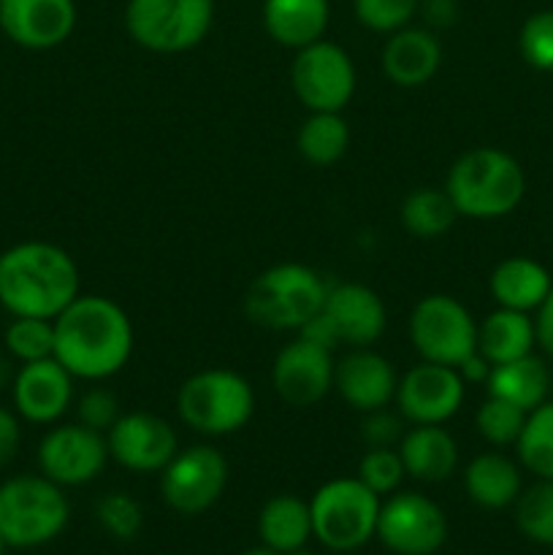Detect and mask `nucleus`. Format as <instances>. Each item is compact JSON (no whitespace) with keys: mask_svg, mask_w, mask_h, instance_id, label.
I'll return each mask as SVG.
<instances>
[{"mask_svg":"<svg viewBox=\"0 0 553 555\" xmlns=\"http://www.w3.org/2000/svg\"><path fill=\"white\" fill-rule=\"evenodd\" d=\"M356 477L369 488V491H374L383 499L399 491L401 482H404L407 477V469L396 448H369L366 453L361 455V461H358Z\"/></svg>","mask_w":553,"mask_h":555,"instance_id":"obj_35","label":"nucleus"},{"mask_svg":"<svg viewBox=\"0 0 553 555\" xmlns=\"http://www.w3.org/2000/svg\"><path fill=\"white\" fill-rule=\"evenodd\" d=\"M11 361H14V358H5V356H0V390L3 388H9V385H14V377H16V372H14V366H11Z\"/></svg>","mask_w":553,"mask_h":555,"instance_id":"obj_45","label":"nucleus"},{"mask_svg":"<svg viewBox=\"0 0 553 555\" xmlns=\"http://www.w3.org/2000/svg\"><path fill=\"white\" fill-rule=\"evenodd\" d=\"M323 318L334 328V336L345 347H374L388 325V309L372 287L361 282L329 285Z\"/></svg>","mask_w":553,"mask_h":555,"instance_id":"obj_18","label":"nucleus"},{"mask_svg":"<svg viewBox=\"0 0 553 555\" xmlns=\"http://www.w3.org/2000/svg\"><path fill=\"white\" fill-rule=\"evenodd\" d=\"M486 390L488 396H497V399L520 406L524 412H531L548 401L551 372H548L542 358L529 352V356L515 358V361L491 366V374L486 379Z\"/></svg>","mask_w":553,"mask_h":555,"instance_id":"obj_26","label":"nucleus"},{"mask_svg":"<svg viewBox=\"0 0 553 555\" xmlns=\"http://www.w3.org/2000/svg\"><path fill=\"white\" fill-rule=\"evenodd\" d=\"M215 0H128L125 30L157 54H179L195 49L211 30Z\"/></svg>","mask_w":553,"mask_h":555,"instance_id":"obj_8","label":"nucleus"},{"mask_svg":"<svg viewBox=\"0 0 553 555\" xmlns=\"http://www.w3.org/2000/svg\"><path fill=\"white\" fill-rule=\"evenodd\" d=\"M459 220L445 188H417L401 201L399 222L415 238H442Z\"/></svg>","mask_w":553,"mask_h":555,"instance_id":"obj_30","label":"nucleus"},{"mask_svg":"<svg viewBox=\"0 0 553 555\" xmlns=\"http://www.w3.org/2000/svg\"><path fill=\"white\" fill-rule=\"evenodd\" d=\"M244 555H280V553L269 551V547H255V551H247Z\"/></svg>","mask_w":553,"mask_h":555,"instance_id":"obj_46","label":"nucleus"},{"mask_svg":"<svg viewBox=\"0 0 553 555\" xmlns=\"http://www.w3.org/2000/svg\"><path fill=\"white\" fill-rule=\"evenodd\" d=\"M535 347V318H529L526 312L499 307L497 312L486 314L483 323L477 325V352L491 366L529 356Z\"/></svg>","mask_w":553,"mask_h":555,"instance_id":"obj_27","label":"nucleus"},{"mask_svg":"<svg viewBox=\"0 0 553 555\" xmlns=\"http://www.w3.org/2000/svg\"><path fill=\"white\" fill-rule=\"evenodd\" d=\"M228 486V461L211 444L179 450L160 472V496L173 513L201 515L220 502Z\"/></svg>","mask_w":553,"mask_h":555,"instance_id":"obj_12","label":"nucleus"},{"mask_svg":"<svg viewBox=\"0 0 553 555\" xmlns=\"http://www.w3.org/2000/svg\"><path fill=\"white\" fill-rule=\"evenodd\" d=\"M445 193L459 217L499 220L513 215L526 195V173L510 152L475 146L450 166Z\"/></svg>","mask_w":553,"mask_h":555,"instance_id":"obj_3","label":"nucleus"},{"mask_svg":"<svg viewBox=\"0 0 553 555\" xmlns=\"http://www.w3.org/2000/svg\"><path fill=\"white\" fill-rule=\"evenodd\" d=\"M329 282L304 263H276L258 274L244 296V314L266 331H298L323 312Z\"/></svg>","mask_w":553,"mask_h":555,"instance_id":"obj_4","label":"nucleus"},{"mask_svg":"<svg viewBox=\"0 0 553 555\" xmlns=\"http://www.w3.org/2000/svg\"><path fill=\"white\" fill-rule=\"evenodd\" d=\"M417 14L423 16L428 30H448V27L459 25L461 3L459 0H421L417 3Z\"/></svg>","mask_w":553,"mask_h":555,"instance_id":"obj_41","label":"nucleus"},{"mask_svg":"<svg viewBox=\"0 0 553 555\" xmlns=\"http://www.w3.org/2000/svg\"><path fill=\"white\" fill-rule=\"evenodd\" d=\"M0 27L16 47L54 49L70 38L76 27L74 0H3Z\"/></svg>","mask_w":553,"mask_h":555,"instance_id":"obj_19","label":"nucleus"},{"mask_svg":"<svg viewBox=\"0 0 553 555\" xmlns=\"http://www.w3.org/2000/svg\"><path fill=\"white\" fill-rule=\"evenodd\" d=\"M334 350L314 341H287L271 363V388L287 406L307 410L334 390Z\"/></svg>","mask_w":553,"mask_h":555,"instance_id":"obj_15","label":"nucleus"},{"mask_svg":"<svg viewBox=\"0 0 553 555\" xmlns=\"http://www.w3.org/2000/svg\"><path fill=\"white\" fill-rule=\"evenodd\" d=\"M258 537L263 547L280 555L307 547L309 537H312L309 502L291 496V493L271 496L258 515Z\"/></svg>","mask_w":553,"mask_h":555,"instance_id":"obj_28","label":"nucleus"},{"mask_svg":"<svg viewBox=\"0 0 553 555\" xmlns=\"http://www.w3.org/2000/svg\"><path fill=\"white\" fill-rule=\"evenodd\" d=\"M417 3L421 0H352V14L372 33L390 36L410 25L417 14Z\"/></svg>","mask_w":553,"mask_h":555,"instance_id":"obj_38","label":"nucleus"},{"mask_svg":"<svg viewBox=\"0 0 553 555\" xmlns=\"http://www.w3.org/2000/svg\"><path fill=\"white\" fill-rule=\"evenodd\" d=\"M466 383L459 369L442 363H417L396 385V410L412 426H445L464 404Z\"/></svg>","mask_w":553,"mask_h":555,"instance_id":"obj_13","label":"nucleus"},{"mask_svg":"<svg viewBox=\"0 0 553 555\" xmlns=\"http://www.w3.org/2000/svg\"><path fill=\"white\" fill-rule=\"evenodd\" d=\"M5 350L20 363L54 358V320L14 318L5 328Z\"/></svg>","mask_w":553,"mask_h":555,"instance_id":"obj_33","label":"nucleus"},{"mask_svg":"<svg viewBox=\"0 0 553 555\" xmlns=\"http://www.w3.org/2000/svg\"><path fill=\"white\" fill-rule=\"evenodd\" d=\"M515 450L520 466L537 480H553V401H545L526 415Z\"/></svg>","mask_w":553,"mask_h":555,"instance_id":"obj_31","label":"nucleus"},{"mask_svg":"<svg viewBox=\"0 0 553 555\" xmlns=\"http://www.w3.org/2000/svg\"><path fill=\"white\" fill-rule=\"evenodd\" d=\"M464 491L477 507L507 509L520 496V469L502 453H480L466 464Z\"/></svg>","mask_w":553,"mask_h":555,"instance_id":"obj_25","label":"nucleus"},{"mask_svg":"<svg viewBox=\"0 0 553 555\" xmlns=\"http://www.w3.org/2000/svg\"><path fill=\"white\" fill-rule=\"evenodd\" d=\"M133 325L128 312L106 296L79 293L54 318V358L87 383H103L128 366Z\"/></svg>","mask_w":553,"mask_h":555,"instance_id":"obj_1","label":"nucleus"},{"mask_svg":"<svg viewBox=\"0 0 553 555\" xmlns=\"http://www.w3.org/2000/svg\"><path fill=\"white\" fill-rule=\"evenodd\" d=\"M70 507L63 488L43 475H22L0 486V534L9 547H38L63 534Z\"/></svg>","mask_w":553,"mask_h":555,"instance_id":"obj_6","label":"nucleus"},{"mask_svg":"<svg viewBox=\"0 0 553 555\" xmlns=\"http://www.w3.org/2000/svg\"><path fill=\"white\" fill-rule=\"evenodd\" d=\"M5 551H9V542H5V537L0 534V555H5Z\"/></svg>","mask_w":553,"mask_h":555,"instance_id":"obj_47","label":"nucleus"},{"mask_svg":"<svg viewBox=\"0 0 553 555\" xmlns=\"http://www.w3.org/2000/svg\"><path fill=\"white\" fill-rule=\"evenodd\" d=\"M358 428H361L358 434L366 448H399L401 437H404V417L399 415V410L390 412L388 406H383V410L363 412Z\"/></svg>","mask_w":553,"mask_h":555,"instance_id":"obj_40","label":"nucleus"},{"mask_svg":"<svg viewBox=\"0 0 553 555\" xmlns=\"http://www.w3.org/2000/svg\"><path fill=\"white\" fill-rule=\"evenodd\" d=\"M106 434H98L81 423H63L47 431L38 444V469L60 488L87 486L106 469Z\"/></svg>","mask_w":553,"mask_h":555,"instance_id":"obj_14","label":"nucleus"},{"mask_svg":"<svg viewBox=\"0 0 553 555\" xmlns=\"http://www.w3.org/2000/svg\"><path fill=\"white\" fill-rule=\"evenodd\" d=\"M0 3H3V0H0Z\"/></svg>","mask_w":553,"mask_h":555,"instance_id":"obj_49","label":"nucleus"},{"mask_svg":"<svg viewBox=\"0 0 553 555\" xmlns=\"http://www.w3.org/2000/svg\"><path fill=\"white\" fill-rule=\"evenodd\" d=\"M108 459L136 475H160L179 453L177 431L155 412H125L106 434Z\"/></svg>","mask_w":553,"mask_h":555,"instance_id":"obj_16","label":"nucleus"},{"mask_svg":"<svg viewBox=\"0 0 553 555\" xmlns=\"http://www.w3.org/2000/svg\"><path fill=\"white\" fill-rule=\"evenodd\" d=\"M515 524L526 540L553 547V480L520 491L515 499Z\"/></svg>","mask_w":553,"mask_h":555,"instance_id":"obj_32","label":"nucleus"},{"mask_svg":"<svg viewBox=\"0 0 553 555\" xmlns=\"http://www.w3.org/2000/svg\"><path fill=\"white\" fill-rule=\"evenodd\" d=\"M383 499L358 477H336L309 499L312 537L334 553H352L377 534Z\"/></svg>","mask_w":553,"mask_h":555,"instance_id":"obj_7","label":"nucleus"},{"mask_svg":"<svg viewBox=\"0 0 553 555\" xmlns=\"http://www.w3.org/2000/svg\"><path fill=\"white\" fill-rule=\"evenodd\" d=\"M119 401L108 388H90L76 401V423L92 428L98 434H108V428L119 421Z\"/></svg>","mask_w":553,"mask_h":555,"instance_id":"obj_39","label":"nucleus"},{"mask_svg":"<svg viewBox=\"0 0 553 555\" xmlns=\"http://www.w3.org/2000/svg\"><path fill=\"white\" fill-rule=\"evenodd\" d=\"M526 415L529 412H524L520 406L497 399V396H488L480 404V410H477L475 426L488 444H493V448H510V444L518 442Z\"/></svg>","mask_w":553,"mask_h":555,"instance_id":"obj_34","label":"nucleus"},{"mask_svg":"<svg viewBox=\"0 0 553 555\" xmlns=\"http://www.w3.org/2000/svg\"><path fill=\"white\" fill-rule=\"evenodd\" d=\"M177 412L184 426L204 437H228L253 421L255 390L231 369H204L182 383Z\"/></svg>","mask_w":553,"mask_h":555,"instance_id":"obj_5","label":"nucleus"},{"mask_svg":"<svg viewBox=\"0 0 553 555\" xmlns=\"http://www.w3.org/2000/svg\"><path fill=\"white\" fill-rule=\"evenodd\" d=\"M79 293V266L57 244L22 242L0 255V304L14 318L54 320Z\"/></svg>","mask_w":553,"mask_h":555,"instance_id":"obj_2","label":"nucleus"},{"mask_svg":"<svg viewBox=\"0 0 553 555\" xmlns=\"http://www.w3.org/2000/svg\"><path fill=\"white\" fill-rule=\"evenodd\" d=\"M380 63H383V74L390 85L415 90L437 76L439 65H442V43H439L437 33L428 27L407 25L390 33L383 54H380Z\"/></svg>","mask_w":553,"mask_h":555,"instance_id":"obj_21","label":"nucleus"},{"mask_svg":"<svg viewBox=\"0 0 553 555\" xmlns=\"http://www.w3.org/2000/svg\"><path fill=\"white\" fill-rule=\"evenodd\" d=\"M407 477L421 482H442L459 466V444L445 426H412L399 442Z\"/></svg>","mask_w":553,"mask_h":555,"instance_id":"obj_22","label":"nucleus"},{"mask_svg":"<svg viewBox=\"0 0 553 555\" xmlns=\"http://www.w3.org/2000/svg\"><path fill=\"white\" fill-rule=\"evenodd\" d=\"M399 374L394 363L372 347H352L334 369V390L356 412L383 410L394 401Z\"/></svg>","mask_w":553,"mask_h":555,"instance_id":"obj_20","label":"nucleus"},{"mask_svg":"<svg viewBox=\"0 0 553 555\" xmlns=\"http://www.w3.org/2000/svg\"><path fill=\"white\" fill-rule=\"evenodd\" d=\"M535 336L537 347H540L545 356L553 358V287L545 296V301L535 309Z\"/></svg>","mask_w":553,"mask_h":555,"instance_id":"obj_43","label":"nucleus"},{"mask_svg":"<svg viewBox=\"0 0 553 555\" xmlns=\"http://www.w3.org/2000/svg\"><path fill=\"white\" fill-rule=\"evenodd\" d=\"M287 555H312L307 551V547H301V551H293V553H287Z\"/></svg>","mask_w":553,"mask_h":555,"instance_id":"obj_48","label":"nucleus"},{"mask_svg":"<svg viewBox=\"0 0 553 555\" xmlns=\"http://www.w3.org/2000/svg\"><path fill=\"white\" fill-rule=\"evenodd\" d=\"M459 374H461V379H464V383H483V385H486L488 374H491V363H488L486 358H483L480 352L475 350L470 358H466L464 363H461Z\"/></svg>","mask_w":553,"mask_h":555,"instance_id":"obj_44","label":"nucleus"},{"mask_svg":"<svg viewBox=\"0 0 553 555\" xmlns=\"http://www.w3.org/2000/svg\"><path fill=\"white\" fill-rule=\"evenodd\" d=\"M518 49L526 65L535 70H553V9L535 11L529 20L520 25Z\"/></svg>","mask_w":553,"mask_h":555,"instance_id":"obj_37","label":"nucleus"},{"mask_svg":"<svg viewBox=\"0 0 553 555\" xmlns=\"http://www.w3.org/2000/svg\"><path fill=\"white\" fill-rule=\"evenodd\" d=\"M488 287H491L497 307L529 314L545 301L553 287V276L537 260L515 255V258L497 263V269L491 271V280H488Z\"/></svg>","mask_w":553,"mask_h":555,"instance_id":"obj_24","label":"nucleus"},{"mask_svg":"<svg viewBox=\"0 0 553 555\" xmlns=\"http://www.w3.org/2000/svg\"><path fill=\"white\" fill-rule=\"evenodd\" d=\"M347 146H350V125L342 112H309L296 133V150L309 166H334L345 157Z\"/></svg>","mask_w":553,"mask_h":555,"instance_id":"obj_29","label":"nucleus"},{"mask_svg":"<svg viewBox=\"0 0 553 555\" xmlns=\"http://www.w3.org/2000/svg\"><path fill=\"white\" fill-rule=\"evenodd\" d=\"M20 421H16L14 412L0 406V466L14 459L16 450H20Z\"/></svg>","mask_w":553,"mask_h":555,"instance_id":"obj_42","label":"nucleus"},{"mask_svg":"<svg viewBox=\"0 0 553 555\" xmlns=\"http://www.w3.org/2000/svg\"><path fill=\"white\" fill-rule=\"evenodd\" d=\"M95 518L106 534L114 540H133L139 537L141 526H144V509L133 496L123 491H112L95 504Z\"/></svg>","mask_w":553,"mask_h":555,"instance_id":"obj_36","label":"nucleus"},{"mask_svg":"<svg viewBox=\"0 0 553 555\" xmlns=\"http://www.w3.org/2000/svg\"><path fill=\"white\" fill-rule=\"evenodd\" d=\"M329 0H263V27L280 47L304 49L320 41L329 27Z\"/></svg>","mask_w":553,"mask_h":555,"instance_id":"obj_23","label":"nucleus"},{"mask_svg":"<svg viewBox=\"0 0 553 555\" xmlns=\"http://www.w3.org/2000/svg\"><path fill=\"white\" fill-rule=\"evenodd\" d=\"M410 341L421 361L459 369L477 350V323L459 298L432 293L412 307Z\"/></svg>","mask_w":553,"mask_h":555,"instance_id":"obj_9","label":"nucleus"},{"mask_svg":"<svg viewBox=\"0 0 553 555\" xmlns=\"http://www.w3.org/2000/svg\"><path fill=\"white\" fill-rule=\"evenodd\" d=\"M74 379L57 358L22 363L11 385L16 415L38 426L57 423L74 404Z\"/></svg>","mask_w":553,"mask_h":555,"instance_id":"obj_17","label":"nucleus"},{"mask_svg":"<svg viewBox=\"0 0 553 555\" xmlns=\"http://www.w3.org/2000/svg\"><path fill=\"white\" fill-rule=\"evenodd\" d=\"M374 537L396 555H434L448 542V518L434 499L396 491L380 507Z\"/></svg>","mask_w":553,"mask_h":555,"instance_id":"obj_11","label":"nucleus"},{"mask_svg":"<svg viewBox=\"0 0 553 555\" xmlns=\"http://www.w3.org/2000/svg\"><path fill=\"white\" fill-rule=\"evenodd\" d=\"M291 87L307 112H342L356 95V65L339 43L320 38L296 49Z\"/></svg>","mask_w":553,"mask_h":555,"instance_id":"obj_10","label":"nucleus"}]
</instances>
